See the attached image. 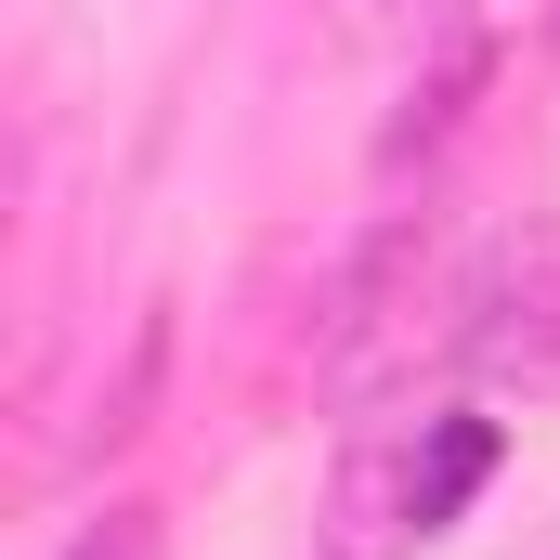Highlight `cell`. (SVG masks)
Wrapping results in <instances>:
<instances>
[{
	"label": "cell",
	"instance_id": "6da1fadb",
	"mask_svg": "<svg viewBox=\"0 0 560 560\" xmlns=\"http://www.w3.org/2000/svg\"><path fill=\"white\" fill-rule=\"evenodd\" d=\"M509 430L482 405H430V418H378L339 469H326V560H418L430 535L469 522V495L495 482Z\"/></svg>",
	"mask_w": 560,
	"mask_h": 560
},
{
	"label": "cell",
	"instance_id": "7a4b0ae2",
	"mask_svg": "<svg viewBox=\"0 0 560 560\" xmlns=\"http://www.w3.org/2000/svg\"><path fill=\"white\" fill-rule=\"evenodd\" d=\"M443 352L495 392H560V222L495 235L443 287Z\"/></svg>",
	"mask_w": 560,
	"mask_h": 560
},
{
	"label": "cell",
	"instance_id": "3957f363",
	"mask_svg": "<svg viewBox=\"0 0 560 560\" xmlns=\"http://www.w3.org/2000/svg\"><path fill=\"white\" fill-rule=\"evenodd\" d=\"M66 560H170V535H156V509H105V522H79Z\"/></svg>",
	"mask_w": 560,
	"mask_h": 560
}]
</instances>
